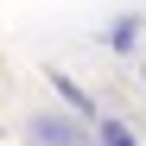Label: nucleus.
Instances as JSON below:
<instances>
[{"instance_id": "f257e3e1", "label": "nucleus", "mask_w": 146, "mask_h": 146, "mask_svg": "<svg viewBox=\"0 0 146 146\" xmlns=\"http://www.w3.org/2000/svg\"><path fill=\"white\" fill-rule=\"evenodd\" d=\"M32 140H38V146H76L70 121H57V114H38V121H32Z\"/></svg>"}, {"instance_id": "f03ea898", "label": "nucleus", "mask_w": 146, "mask_h": 146, "mask_svg": "<svg viewBox=\"0 0 146 146\" xmlns=\"http://www.w3.org/2000/svg\"><path fill=\"white\" fill-rule=\"evenodd\" d=\"M95 140L102 146H140V133L127 127V121H95Z\"/></svg>"}]
</instances>
